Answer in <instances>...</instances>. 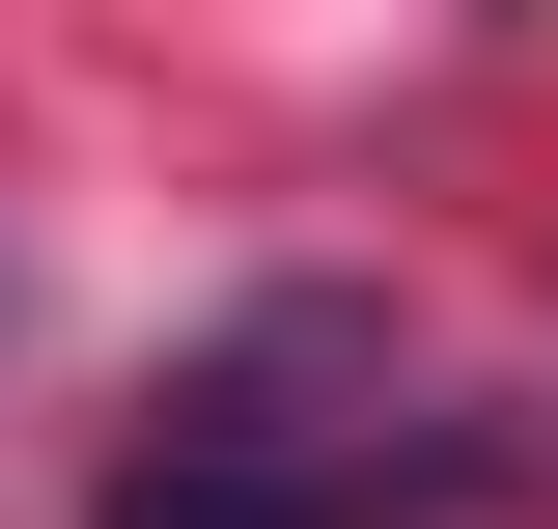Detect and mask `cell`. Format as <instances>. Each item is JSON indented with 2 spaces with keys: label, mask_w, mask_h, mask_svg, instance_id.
Segmentation results:
<instances>
[{
  "label": "cell",
  "mask_w": 558,
  "mask_h": 529,
  "mask_svg": "<svg viewBox=\"0 0 558 529\" xmlns=\"http://www.w3.org/2000/svg\"><path fill=\"white\" fill-rule=\"evenodd\" d=\"M475 502H502V446H447L418 362H391V307L307 279V307H252L168 391V446H140L112 529H475Z\"/></svg>",
  "instance_id": "obj_1"
}]
</instances>
